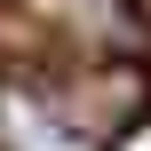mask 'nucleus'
<instances>
[{
	"label": "nucleus",
	"instance_id": "2",
	"mask_svg": "<svg viewBox=\"0 0 151 151\" xmlns=\"http://www.w3.org/2000/svg\"><path fill=\"white\" fill-rule=\"evenodd\" d=\"M135 8H143V16H151V0H135Z\"/></svg>",
	"mask_w": 151,
	"mask_h": 151
},
{
	"label": "nucleus",
	"instance_id": "1",
	"mask_svg": "<svg viewBox=\"0 0 151 151\" xmlns=\"http://www.w3.org/2000/svg\"><path fill=\"white\" fill-rule=\"evenodd\" d=\"M111 127L48 80H0V151H104Z\"/></svg>",
	"mask_w": 151,
	"mask_h": 151
}]
</instances>
